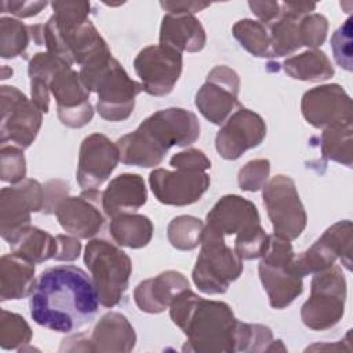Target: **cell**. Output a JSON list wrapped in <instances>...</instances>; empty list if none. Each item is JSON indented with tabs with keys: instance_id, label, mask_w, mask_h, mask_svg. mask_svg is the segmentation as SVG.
Listing matches in <instances>:
<instances>
[{
	"instance_id": "obj_1",
	"label": "cell",
	"mask_w": 353,
	"mask_h": 353,
	"mask_svg": "<svg viewBox=\"0 0 353 353\" xmlns=\"http://www.w3.org/2000/svg\"><path fill=\"white\" fill-rule=\"evenodd\" d=\"M98 305L92 279L73 265L52 266L41 272L29 299L33 321L62 334L76 332L90 324Z\"/></svg>"
},
{
	"instance_id": "obj_2",
	"label": "cell",
	"mask_w": 353,
	"mask_h": 353,
	"mask_svg": "<svg viewBox=\"0 0 353 353\" xmlns=\"http://www.w3.org/2000/svg\"><path fill=\"white\" fill-rule=\"evenodd\" d=\"M200 137L194 113L182 108H167L146 117L135 131L117 139L120 161L127 165L156 167L172 146H189Z\"/></svg>"
},
{
	"instance_id": "obj_3",
	"label": "cell",
	"mask_w": 353,
	"mask_h": 353,
	"mask_svg": "<svg viewBox=\"0 0 353 353\" xmlns=\"http://www.w3.org/2000/svg\"><path fill=\"white\" fill-rule=\"evenodd\" d=\"M54 14L44 23L47 51L69 65L85 62L109 52V47L90 21V3L52 1Z\"/></svg>"
},
{
	"instance_id": "obj_4",
	"label": "cell",
	"mask_w": 353,
	"mask_h": 353,
	"mask_svg": "<svg viewBox=\"0 0 353 353\" xmlns=\"http://www.w3.org/2000/svg\"><path fill=\"white\" fill-rule=\"evenodd\" d=\"M79 73L90 92H97V110L102 119L123 121L131 116L135 98L143 88L128 76L110 51L81 65Z\"/></svg>"
},
{
	"instance_id": "obj_5",
	"label": "cell",
	"mask_w": 353,
	"mask_h": 353,
	"mask_svg": "<svg viewBox=\"0 0 353 353\" xmlns=\"http://www.w3.org/2000/svg\"><path fill=\"white\" fill-rule=\"evenodd\" d=\"M237 324L239 320L228 303L200 296L181 328L186 335L182 350L197 353L236 352Z\"/></svg>"
},
{
	"instance_id": "obj_6",
	"label": "cell",
	"mask_w": 353,
	"mask_h": 353,
	"mask_svg": "<svg viewBox=\"0 0 353 353\" xmlns=\"http://www.w3.org/2000/svg\"><path fill=\"white\" fill-rule=\"evenodd\" d=\"M84 263L91 273L99 303L105 307L119 305L132 273L130 256L105 239H92L85 245Z\"/></svg>"
},
{
	"instance_id": "obj_7",
	"label": "cell",
	"mask_w": 353,
	"mask_h": 353,
	"mask_svg": "<svg viewBox=\"0 0 353 353\" xmlns=\"http://www.w3.org/2000/svg\"><path fill=\"white\" fill-rule=\"evenodd\" d=\"M200 254L192 272L196 287L208 295L223 294L243 272V261L219 233L204 226Z\"/></svg>"
},
{
	"instance_id": "obj_8",
	"label": "cell",
	"mask_w": 353,
	"mask_h": 353,
	"mask_svg": "<svg viewBox=\"0 0 353 353\" xmlns=\"http://www.w3.org/2000/svg\"><path fill=\"white\" fill-rule=\"evenodd\" d=\"M294 256L295 254L290 240L276 236L274 233L269 234L258 272L269 303L274 309L290 306L303 291L302 277L295 274L290 268Z\"/></svg>"
},
{
	"instance_id": "obj_9",
	"label": "cell",
	"mask_w": 353,
	"mask_h": 353,
	"mask_svg": "<svg viewBox=\"0 0 353 353\" xmlns=\"http://www.w3.org/2000/svg\"><path fill=\"white\" fill-rule=\"evenodd\" d=\"M346 279L342 269L332 265L313 274L310 296L302 305L301 319L314 331L328 330L339 323L345 313Z\"/></svg>"
},
{
	"instance_id": "obj_10",
	"label": "cell",
	"mask_w": 353,
	"mask_h": 353,
	"mask_svg": "<svg viewBox=\"0 0 353 353\" xmlns=\"http://www.w3.org/2000/svg\"><path fill=\"white\" fill-rule=\"evenodd\" d=\"M262 199L273 232L285 240H295L306 228L307 216L295 182L287 175H276L262 188Z\"/></svg>"
},
{
	"instance_id": "obj_11",
	"label": "cell",
	"mask_w": 353,
	"mask_h": 353,
	"mask_svg": "<svg viewBox=\"0 0 353 353\" xmlns=\"http://www.w3.org/2000/svg\"><path fill=\"white\" fill-rule=\"evenodd\" d=\"M0 98L1 143L11 142L21 149L29 148L40 131L43 112L17 87L1 85Z\"/></svg>"
},
{
	"instance_id": "obj_12",
	"label": "cell",
	"mask_w": 353,
	"mask_h": 353,
	"mask_svg": "<svg viewBox=\"0 0 353 353\" xmlns=\"http://www.w3.org/2000/svg\"><path fill=\"white\" fill-rule=\"evenodd\" d=\"M338 258L347 270L352 269V222L349 219L330 226L312 247L294 256L290 268L303 279L331 268Z\"/></svg>"
},
{
	"instance_id": "obj_13",
	"label": "cell",
	"mask_w": 353,
	"mask_h": 353,
	"mask_svg": "<svg viewBox=\"0 0 353 353\" xmlns=\"http://www.w3.org/2000/svg\"><path fill=\"white\" fill-rule=\"evenodd\" d=\"M43 185L25 178L0 192V234L11 244L28 226L30 214L43 210Z\"/></svg>"
},
{
	"instance_id": "obj_14",
	"label": "cell",
	"mask_w": 353,
	"mask_h": 353,
	"mask_svg": "<svg viewBox=\"0 0 353 353\" xmlns=\"http://www.w3.org/2000/svg\"><path fill=\"white\" fill-rule=\"evenodd\" d=\"M134 69L145 92L164 97L174 90L182 73V54L161 44L148 46L135 57Z\"/></svg>"
},
{
	"instance_id": "obj_15",
	"label": "cell",
	"mask_w": 353,
	"mask_h": 353,
	"mask_svg": "<svg viewBox=\"0 0 353 353\" xmlns=\"http://www.w3.org/2000/svg\"><path fill=\"white\" fill-rule=\"evenodd\" d=\"M239 74L225 65L215 66L196 94L199 112L212 124H223L232 110L239 106Z\"/></svg>"
},
{
	"instance_id": "obj_16",
	"label": "cell",
	"mask_w": 353,
	"mask_h": 353,
	"mask_svg": "<svg viewBox=\"0 0 353 353\" xmlns=\"http://www.w3.org/2000/svg\"><path fill=\"white\" fill-rule=\"evenodd\" d=\"M50 91L57 102L59 121L70 128H81L92 120L94 109L90 102V90L80 73L72 66H63L52 79Z\"/></svg>"
},
{
	"instance_id": "obj_17",
	"label": "cell",
	"mask_w": 353,
	"mask_h": 353,
	"mask_svg": "<svg viewBox=\"0 0 353 353\" xmlns=\"http://www.w3.org/2000/svg\"><path fill=\"white\" fill-rule=\"evenodd\" d=\"M305 120L314 128L352 125V99L339 84L317 85L301 101Z\"/></svg>"
},
{
	"instance_id": "obj_18",
	"label": "cell",
	"mask_w": 353,
	"mask_h": 353,
	"mask_svg": "<svg viewBox=\"0 0 353 353\" xmlns=\"http://www.w3.org/2000/svg\"><path fill=\"white\" fill-rule=\"evenodd\" d=\"M149 185L160 203L183 207L201 199L210 188V175L200 170L156 168L149 175Z\"/></svg>"
},
{
	"instance_id": "obj_19",
	"label": "cell",
	"mask_w": 353,
	"mask_h": 353,
	"mask_svg": "<svg viewBox=\"0 0 353 353\" xmlns=\"http://www.w3.org/2000/svg\"><path fill=\"white\" fill-rule=\"evenodd\" d=\"M266 137V124L255 112L239 106L219 128L215 148L221 157L236 160L248 149L256 148Z\"/></svg>"
},
{
	"instance_id": "obj_20",
	"label": "cell",
	"mask_w": 353,
	"mask_h": 353,
	"mask_svg": "<svg viewBox=\"0 0 353 353\" xmlns=\"http://www.w3.org/2000/svg\"><path fill=\"white\" fill-rule=\"evenodd\" d=\"M120 161V152L106 135L95 132L81 142L77 163V183L83 190L97 189L114 171Z\"/></svg>"
},
{
	"instance_id": "obj_21",
	"label": "cell",
	"mask_w": 353,
	"mask_h": 353,
	"mask_svg": "<svg viewBox=\"0 0 353 353\" xmlns=\"http://www.w3.org/2000/svg\"><path fill=\"white\" fill-rule=\"evenodd\" d=\"M101 210L102 192L87 189L80 196H66L54 214L66 233L77 239H91L103 226L105 216Z\"/></svg>"
},
{
	"instance_id": "obj_22",
	"label": "cell",
	"mask_w": 353,
	"mask_h": 353,
	"mask_svg": "<svg viewBox=\"0 0 353 353\" xmlns=\"http://www.w3.org/2000/svg\"><path fill=\"white\" fill-rule=\"evenodd\" d=\"M205 221L204 226L207 229L214 230L223 237L237 234L251 225L261 223L255 204L237 194H226L221 197L207 214Z\"/></svg>"
},
{
	"instance_id": "obj_23",
	"label": "cell",
	"mask_w": 353,
	"mask_h": 353,
	"mask_svg": "<svg viewBox=\"0 0 353 353\" xmlns=\"http://www.w3.org/2000/svg\"><path fill=\"white\" fill-rule=\"evenodd\" d=\"M186 288L189 281L182 273L165 270L141 281L134 290V301L142 312L157 314L170 307L172 299Z\"/></svg>"
},
{
	"instance_id": "obj_24",
	"label": "cell",
	"mask_w": 353,
	"mask_h": 353,
	"mask_svg": "<svg viewBox=\"0 0 353 353\" xmlns=\"http://www.w3.org/2000/svg\"><path fill=\"white\" fill-rule=\"evenodd\" d=\"M148 200L145 181L138 174H120L102 192V210L106 216L134 212Z\"/></svg>"
},
{
	"instance_id": "obj_25",
	"label": "cell",
	"mask_w": 353,
	"mask_h": 353,
	"mask_svg": "<svg viewBox=\"0 0 353 353\" xmlns=\"http://www.w3.org/2000/svg\"><path fill=\"white\" fill-rule=\"evenodd\" d=\"M159 40L161 46L178 52H197L205 46V30L193 14H165L161 19Z\"/></svg>"
},
{
	"instance_id": "obj_26",
	"label": "cell",
	"mask_w": 353,
	"mask_h": 353,
	"mask_svg": "<svg viewBox=\"0 0 353 353\" xmlns=\"http://www.w3.org/2000/svg\"><path fill=\"white\" fill-rule=\"evenodd\" d=\"M90 339L92 352H131L137 335L124 314L109 312L97 323Z\"/></svg>"
},
{
	"instance_id": "obj_27",
	"label": "cell",
	"mask_w": 353,
	"mask_h": 353,
	"mask_svg": "<svg viewBox=\"0 0 353 353\" xmlns=\"http://www.w3.org/2000/svg\"><path fill=\"white\" fill-rule=\"evenodd\" d=\"M34 263L15 254H6L0 259V299H22L29 296L36 285Z\"/></svg>"
},
{
	"instance_id": "obj_28",
	"label": "cell",
	"mask_w": 353,
	"mask_h": 353,
	"mask_svg": "<svg viewBox=\"0 0 353 353\" xmlns=\"http://www.w3.org/2000/svg\"><path fill=\"white\" fill-rule=\"evenodd\" d=\"M69 63L63 59L50 54L48 51L36 52L28 65V74L30 80L32 101L43 112H48L50 106V85L55 74ZM72 66V65H69Z\"/></svg>"
},
{
	"instance_id": "obj_29",
	"label": "cell",
	"mask_w": 353,
	"mask_h": 353,
	"mask_svg": "<svg viewBox=\"0 0 353 353\" xmlns=\"http://www.w3.org/2000/svg\"><path fill=\"white\" fill-rule=\"evenodd\" d=\"M109 233L114 243L121 247L142 248L152 240L153 223L148 216L141 214H120L112 218Z\"/></svg>"
},
{
	"instance_id": "obj_30",
	"label": "cell",
	"mask_w": 353,
	"mask_h": 353,
	"mask_svg": "<svg viewBox=\"0 0 353 353\" xmlns=\"http://www.w3.org/2000/svg\"><path fill=\"white\" fill-rule=\"evenodd\" d=\"M10 245L12 254L34 265L55 258L58 251L57 237L34 226H28Z\"/></svg>"
},
{
	"instance_id": "obj_31",
	"label": "cell",
	"mask_w": 353,
	"mask_h": 353,
	"mask_svg": "<svg viewBox=\"0 0 353 353\" xmlns=\"http://www.w3.org/2000/svg\"><path fill=\"white\" fill-rule=\"evenodd\" d=\"M283 69L290 77L302 81H324L334 76L331 61L325 52L317 48L287 58L283 62Z\"/></svg>"
},
{
	"instance_id": "obj_32",
	"label": "cell",
	"mask_w": 353,
	"mask_h": 353,
	"mask_svg": "<svg viewBox=\"0 0 353 353\" xmlns=\"http://www.w3.org/2000/svg\"><path fill=\"white\" fill-rule=\"evenodd\" d=\"M232 33L240 46L254 57H270V36L266 25L259 21L245 18L233 25Z\"/></svg>"
},
{
	"instance_id": "obj_33",
	"label": "cell",
	"mask_w": 353,
	"mask_h": 353,
	"mask_svg": "<svg viewBox=\"0 0 353 353\" xmlns=\"http://www.w3.org/2000/svg\"><path fill=\"white\" fill-rule=\"evenodd\" d=\"M320 142L321 153L325 159L352 167V125L324 128Z\"/></svg>"
},
{
	"instance_id": "obj_34",
	"label": "cell",
	"mask_w": 353,
	"mask_h": 353,
	"mask_svg": "<svg viewBox=\"0 0 353 353\" xmlns=\"http://www.w3.org/2000/svg\"><path fill=\"white\" fill-rule=\"evenodd\" d=\"M30 29L19 19L1 17L0 19V55L12 59L22 55L30 41Z\"/></svg>"
},
{
	"instance_id": "obj_35",
	"label": "cell",
	"mask_w": 353,
	"mask_h": 353,
	"mask_svg": "<svg viewBox=\"0 0 353 353\" xmlns=\"http://www.w3.org/2000/svg\"><path fill=\"white\" fill-rule=\"evenodd\" d=\"M204 223L201 219L192 215H179L167 226V237L172 247L190 251L201 243Z\"/></svg>"
},
{
	"instance_id": "obj_36",
	"label": "cell",
	"mask_w": 353,
	"mask_h": 353,
	"mask_svg": "<svg viewBox=\"0 0 353 353\" xmlns=\"http://www.w3.org/2000/svg\"><path fill=\"white\" fill-rule=\"evenodd\" d=\"M270 57L291 55L302 47V41L298 32V21L280 17L270 23Z\"/></svg>"
},
{
	"instance_id": "obj_37",
	"label": "cell",
	"mask_w": 353,
	"mask_h": 353,
	"mask_svg": "<svg viewBox=\"0 0 353 353\" xmlns=\"http://www.w3.org/2000/svg\"><path fill=\"white\" fill-rule=\"evenodd\" d=\"M32 339V330L26 320L6 309L0 319V346L4 350H22Z\"/></svg>"
},
{
	"instance_id": "obj_38",
	"label": "cell",
	"mask_w": 353,
	"mask_h": 353,
	"mask_svg": "<svg viewBox=\"0 0 353 353\" xmlns=\"http://www.w3.org/2000/svg\"><path fill=\"white\" fill-rule=\"evenodd\" d=\"M273 341L269 327L239 321L236 330V352H269Z\"/></svg>"
},
{
	"instance_id": "obj_39",
	"label": "cell",
	"mask_w": 353,
	"mask_h": 353,
	"mask_svg": "<svg viewBox=\"0 0 353 353\" xmlns=\"http://www.w3.org/2000/svg\"><path fill=\"white\" fill-rule=\"evenodd\" d=\"M268 240L269 234L265 233L261 223L251 225L237 233L234 240V252L241 261L261 258L266 250Z\"/></svg>"
},
{
	"instance_id": "obj_40",
	"label": "cell",
	"mask_w": 353,
	"mask_h": 353,
	"mask_svg": "<svg viewBox=\"0 0 353 353\" xmlns=\"http://www.w3.org/2000/svg\"><path fill=\"white\" fill-rule=\"evenodd\" d=\"M26 176V161L21 148L1 146L0 149V178L11 185L19 183Z\"/></svg>"
},
{
	"instance_id": "obj_41",
	"label": "cell",
	"mask_w": 353,
	"mask_h": 353,
	"mask_svg": "<svg viewBox=\"0 0 353 353\" xmlns=\"http://www.w3.org/2000/svg\"><path fill=\"white\" fill-rule=\"evenodd\" d=\"M298 32L302 46L309 47V50H316L325 41L328 21L321 14H307L299 19Z\"/></svg>"
},
{
	"instance_id": "obj_42",
	"label": "cell",
	"mask_w": 353,
	"mask_h": 353,
	"mask_svg": "<svg viewBox=\"0 0 353 353\" xmlns=\"http://www.w3.org/2000/svg\"><path fill=\"white\" fill-rule=\"evenodd\" d=\"M270 163L266 159H255L248 161L239 171V186L247 192H256L262 189L269 178Z\"/></svg>"
},
{
	"instance_id": "obj_43",
	"label": "cell",
	"mask_w": 353,
	"mask_h": 353,
	"mask_svg": "<svg viewBox=\"0 0 353 353\" xmlns=\"http://www.w3.org/2000/svg\"><path fill=\"white\" fill-rule=\"evenodd\" d=\"M352 17H349L332 34L331 48L336 63L346 69L352 70Z\"/></svg>"
},
{
	"instance_id": "obj_44",
	"label": "cell",
	"mask_w": 353,
	"mask_h": 353,
	"mask_svg": "<svg viewBox=\"0 0 353 353\" xmlns=\"http://www.w3.org/2000/svg\"><path fill=\"white\" fill-rule=\"evenodd\" d=\"M170 165H172L174 168H189V170L207 171L208 168H211V161L201 150L189 148L186 150L175 153L170 159Z\"/></svg>"
},
{
	"instance_id": "obj_45",
	"label": "cell",
	"mask_w": 353,
	"mask_h": 353,
	"mask_svg": "<svg viewBox=\"0 0 353 353\" xmlns=\"http://www.w3.org/2000/svg\"><path fill=\"white\" fill-rule=\"evenodd\" d=\"M69 193V185L68 182L62 179H52L43 185V212L44 214H52L55 212V208L58 204L68 196Z\"/></svg>"
},
{
	"instance_id": "obj_46",
	"label": "cell",
	"mask_w": 353,
	"mask_h": 353,
	"mask_svg": "<svg viewBox=\"0 0 353 353\" xmlns=\"http://www.w3.org/2000/svg\"><path fill=\"white\" fill-rule=\"evenodd\" d=\"M1 12H10L18 18H29L40 14L47 1H1Z\"/></svg>"
},
{
	"instance_id": "obj_47",
	"label": "cell",
	"mask_w": 353,
	"mask_h": 353,
	"mask_svg": "<svg viewBox=\"0 0 353 353\" xmlns=\"http://www.w3.org/2000/svg\"><path fill=\"white\" fill-rule=\"evenodd\" d=\"M58 241V251L54 259L57 261H74L79 258L81 251V244L77 237L74 236H66V234H58L55 236Z\"/></svg>"
},
{
	"instance_id": "obj_48",
	"label": "cell",
	"mask_w": 353,
	"mask_h": 353,
	"mask_svg": "<svg viewBox=\"0 0 353 353\" xmlns=\"http://www.w3.org/2000/svg\"><path fill=\"white\" fill-rule=\"evenodd\" d=\"M248 7L261 23H273L280 18V3L277 1H248Z\"/></svg>"
},
{
	"instance_id": "obj_49",
	"label": "cell",
	"mask_w": 353,
	"mask_h": 353,
	"mask_svg": "<svg viewBox=\"0 0 353 353\" xmlns=\"http://www.w3.org/2000/svg\"><path fill=\"white\" fill-rule=\"evenodd\" d=\"M167 14H194L210 7V3L200 1H160Z\"/></svg>"
},
{
	"instance_id": "obj_50",
	"label": "cell",
	"mask_w": 353,
	"mask_h": 353,
	"mask_svg": "<svg viewBox=\"0 0 353 353\" xmlns=\"http://www.w3.org/2000/svg\"><path fill=\"white\" fill-rule=\"evenodd\" d=\"M314 8L316 4L309 3H280V17L299 21Z\"/></svg>"
}]
</instances>
